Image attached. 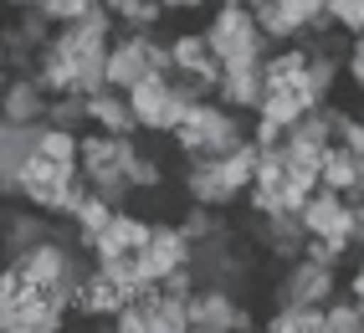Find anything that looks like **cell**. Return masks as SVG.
I'll return each instance as SVG.
<instances>
[{
	"mask_svg": "<svg viewBox=\"0 0 364 333\" xmlns=\"http://www.w3.org/2000/svg\"><path fill=\"white\" fill-rule=\"evenodd\" d=\"M205 36H210V52L221 57V67H262L272 41L257 26V16L241 6V0H215V11L205 21Z\"/></svg>",
	"mask_w": 364,
	"mask_h": 333,
	"instance_id": "obj_1",
	"label": "cell"
},
{
	"mask_svg": "<svg viewBox=\"0 0 364 333\" xmlns=\"http://www.w3.org/2000/svg\"><path fill=\"white\" fill-rule=\"evenodd\" d=\"M344 293V277L328 261H313V256H298V261H282L272 288H267V302H328Z\"/></svg>",
	"mask_w": 364,
	"mask_h": 333,
	"instance_id": "obj_2",
	"label": "cell"
},
{
	"mask_svg": "<svg viewBox=\"0 0 364 333\" xmlns=\"http://www.w3.org/2000/svg\"><path fill=\"white\" fill-rule=\"evenodd\" d=\"M129 103H134V118H139V133L149 138H169L185 118V92L175 87V77H144L139 87H129Z\"/></svg>",
	"mask_w": 364,
	"mask_h": 333,
	"instance_id": "obj_3",
	"label": "cell"
},
{
	"mask_svg": "<svg viewBox=\"0 0 364 333\" xmlns=\"http://www.w3.org/2000/svg\"><path fill=\"white\" fill-rule=\"evenodd\" d=\"M41 129L46 124H6V118H0V195L6 200H16L21 164L41 149Z\"/></svg>",
	"mask_w": 364,
	"mask_h": 333,
	"instance_id": "obj_4",
	"label": "cell"
},
{
	"mask_svg": "<svg viewBox=\"0 0 364 333\" xmlns=\"http://www.w3.org/2000/svg\"><path fill=\"white\" fill-rule=\"evenodd\" d=\"M180 195L196 200V205H221V210L241 205V195L221 180V164L215 159H185L180 164Z\"/></svg>",
	"mask_w": 364,
	"mask_h": 333,
	"instance_id": "obj_5",
	"label": "cell"
},
{
	"mask_svg": "<svg viewBox=\"0 0 364 333\" xmlns=\"http://www.w3.org/2000/svg\"><path fill=\"white\" fill-rule=\"evenodd\" d=\"M6 261H16L26 246H36L41 236H52L62 221L57 216H46V210H36V205H26V200H16V205H6Z\"/></svg>",
	"mask_w": 364,
	"mask_h": 333,
	"instance_id": "obj_6",
	"label": "cell"
},
{
	"mask_svg": "<svg viewBox=\"0 0 364 333\" xmlns=\"http://www.w3.org/2000/svg\"><path fill=\"white\" fill-rule=\"evenodd\" d=\"M236 302H241V297H231L226 288L200 282V288L190 293V333H231Z\"/></svg>",
	"mask_w": 364,
	"mask_h": 333,
	"instance_id": "obj_7",
	"label": "cell"
},
{
	"mask_svg": "<svg viewBox=\"0 0 364 333\" xmlns=\"http://www.w3.org/2000/svg\"><path fill=\"white\" fill-rule=\"evenodd\" d=\"M46 92L31 72L21 77H6V98H0V113H6V124H46Z\"/></svg>",
	"mask_w": 364,
	"mask_h": 333,
	"instance_id": "obj_8",
	"label": "cell"
},
{
	"mask_svg": "<svg viewBox=\"0 0 364 333\" xmlns=\"http://www.w3.org/2000/svg\"><path fill=\"white\" fill-rule=\"evenodd\" d=\"M87 113H92V129H103V133H139V118H134V103H129V92H118V87H103L98 98H87Z\"/></svg>",
	"mask_w": 364,
	"mask_h": 333,
	"instance_id": "obj_9",
	"label": "cell"
},
{
	"mask_svg": "<svg viewBox=\"0 0 364 333\" xmlns=\"http://www.w3.org/2000/svg\"><path fill=\"white\" fill-rule=\"evenodd\" d=\"M262 92H267V82H262V67H226L221 72V98L226 108H241V113H257L262 108Z\"/></svg>",
	"mask_w": 364,
	"mask_h": 333,
	"instance_id": "obj_10",
	"label": "cell"
},
{
	"mask_svg": "<svg viewBox=\"0 0 364 333\" xmlns=\"http://www.w3.org/2000/svg\"><path fill=\"white\" fill-rule=\"evenodd\" d=\"M308 57H313V46H308V41L272 46V52H267V62H262V82H267V87H287L293 77L308 72Z\"/></svg>",
	"mask_w": 364,
	"mask_h": 333,
	"instance_id": "obj_11",
	"label": "cell"
},
{
	"mask_svg": "<svg viewBox=\"0 0 364 333\" xmlns=\"http://www.w3.org/2000/svg\"><path fill=\"white\" fill-rule=\"evenodd\" d=\"M46 98H62V92H72V82H77V67H72V57H62L57 46H41V57H36V72Z\"/></svg>",
	"mask_w": 364,
	"mask_h": 333,
	"instance_id": "obj_12",
	"label": "cell"
},
{
	"mask_svg": "<svg viewBox=\"0 0 364 333\" xmlns=\"http://www.w3.org/2000/svg\"><path fill=\"white\" fill-rule=\"evenodd\" d=\"M180 226L190 231V241H210V236H226V231H236V226L226 221V210H221V205H196V200H185V210H180Z\"/></svg>",
	"mask_w": 364,
	"mask_h": 333,
	"instance_id": "obj_13",
	"label": "cell"
},
{
	"mask_svg": "<svg viewBox=\"0 0 364 333\" xmlns=\"http://www.w3.org/2000/svg\"><path fill=\"white\" fill-rule=\"evenodd\" d=\"M46 124L72 129V133H87V129H92L87 98H77V92H62V98H52V103H46Z\"/></svg>",
	"mask_w": 364,
	"mask_h": 333,
	"instance_id": "obj_14",
	"label": "cell"
},
{
	"mask_svg": "<svg viewBox=\"0 0 364 333\" xmlns=\"http://www.w3.org/2000/svg\"><path fill=\"white\" fill-rule=\"evenodd\" d=\"M164 16H169L164 0H129L118 11V31H164Z\"/></svg>",
	"mask_w": 364,
	"mask_h": 333,
	"instance_id": "obj_15",
	"label": "cell"
},
{
	"mask_svg": "<svg viewBox=\"0 0 364 333\" xmlns=\"http://www.w3.org/2000/svg\"><path fill=\"white\" fill-rule=\"evenodd\" d=\"M323 333H364V307L349 293L328 297L323 302Z\"/></svg>",
	"mask_w": 364,
	"mask_h": 333,
	"instance_id": "obj_16",
	"label": "cell"
},
{
	"mask_svg": "<svg viewBox=\"0 0 364 333\" xmlns=\"http://www.w3.org/2000/svg\"><path fill=\"white\" fill-rule=\"evenodd\" d=\"M72 67H77V82H72L77 98H98V92L108 87V52H87V57L72 62Z\"/></svg>",
	"mask_w": 364,
	"mask_h": 333,
	"instance_id": "obj_17",
	"label": "cell"
},
{
	"mask_svg": "<svg viewBox=\"0 0 364 333\" xmlns=\"http://www.w3.org/2000/svg\"><path fill=\"white\" fill-rule=\"evenodd\" d=\"M318 180H323L328 190H338V195H344V190L354 185V154H349L344 144H328V154H323V170H318Z\"/></svg>",
	"mask_w": 364,
	"mask_h": 333,
	"instance_id": "obj_18",
	"label": "cell"
},
{
	"mask_svg": "<svg viewBox=\"0 0 364 333\" xmlns=\"http://www.w3.org/2000/svg\"><path fill=\"white\" fill-rule=\"evenodd\" d=\"M154 333H190V297L164 293L154 307Z\"/></svg>",
	"mask_w": 364,
	"mask_h": 333,
	"instance_id": "obj_19",
	"label": "cell"
},
{
	"mask_svg": "<svg viewBox=\"0 0 364 333\" xmlns=\"http://www.w3.org/2000/svg\"><path fill=\"white\" fill-rule=\"evenodd\" d=\"M113 216H118V205H113V200H103L98 190H92V195L77 205L72 226H77V231H87V236H98V231H108V221H113Z\"/></svg>",
	"mask_w": 364,
	"mask_h": 333,
	"instance_id": "obj_20",
	"label": "cell"
},
{
	"mask_svg": "<svg viewBox=\"0 0 364 333\" xmlns=\"http://www.w3.org/2000/svg\"><path fill=\"white\" fill-rule=\"evenodd\" d=\"M98 6H103V0H46V6H41V11H46V16H52V21H57V26H67V21H82L87 11H98Z\"/></svg>",
	"mask_w": 364,
	"mask_h": 333,
	"instance_id": "obj_21",
	"label": "cell"
},
{
	"mask_svg": "<svg viewBox=\"0 0 364 333\" xmlns=\"http://www.w3.org/2000/svg\"><path fill=\"white\" fill-rule=\"evenodd\" d=\"M333 144H344L349 154H364V118L349 108L344 118H338V133H333Z\"/></svg>",
	"mask_w": 364,
	"mask_h": 333,
	"instance_id": "obj_22",
	"label": "cell"
},
{
	"mask_svg": "<svg viewBox=\"0 0 364 333\" xmlns=\"http://www.w3.org/2000/svg\"><path fill=\"white\" fill-rule=\"evenodd\" d=\"M282 11H287V16H293V21H298V26L308 31V26H313V21H318V16L328 11V0H282Z\"/></svg>",
	"mask_w": 364,
	"mask_h": 333,
	"instance_id": "obj_23",
	"label": "cell"
},
{
	"mask_svg": "<svg viewBox=\"0 0 364 333\" xmlns=\"http://www.w3.org/2000/svg\"><path fill=\"white\" fill-rule=\"evenodd\" d=\"M344 82L364 98V46H349V57H344Z\"/></svg>",
	"mask_w": 364,
	"mask_h": 333,
	"instance_id": "obj_24",
	"label": "cell"
},
{
	"mask_svg": "<svg viewBox=\"0 0 364 333\" xmlns=\"http://www.w3.org/2000/svg\"><path fill=\"white\" fill-rule=\"evenodd\" d=\"M252 328H262V318H257V307H252V302H236V318H231V333H252Z\"/></svg>",
	"mask_w": 364,
	"mask_h": 333,
	"instance_id": "obj_25",
	"label": "cell"
},
{
	"mask_svg": "<svg viewBox=\"0 0 364 333\" xmlns=\"http://www.w3.org/2000/svg\"><path fill=\"white\" fill-rule=\"evenodd\" d=\"M364 251V200L354 205V256Z\"/></svg>",
	"mask_w": 364,
	"mask_h": 333,
	"instance_id": "obj_26",
	"label": "cell"
},
{
	"mask_svg": "<svg viewBox=\"0 0 364 333\" xmlns=\"http://www.w3.org/2000/svg\"><path fill=\"white\" fill-rule=\"evenodd\" d=\"M11 11H31V6H46V0H6Z\"/></svg>",
	"mask_w": 364,
	"mask_h": 333,
	"instance_id": "obj_27",
	"label": "cell"
},
{
	"mask_svg": "<svg viewBox=\"0 0 364 333\" xmlns=\"http://www.w3.org/2000/svg\"><path fill=\"white\" fill-rule=\"evenodd\" d=\"M103 6H108V11L118 16V11H124V6H129V0H103Z\"/></svg>",
	"mask_w": 364,
	"mask_h": 333,
	"instance_id": "obj_28",
	"label": "cell"
},
{
	"mask_svg": "<svg viewBox=\"0 0 364 333\" xmlns=\"http://www.w3.org/2000/svg\"><path fill=\"white\" fill-rule=\"evenodd\" d=\"M354 113H359V118H364V98H359V108H354Z\"/></svg>",
	"mask_w": 364,
	"mask_h": 333,
	"instance_id": "obj_29",
	"label": "cell"
}]
</instances>
